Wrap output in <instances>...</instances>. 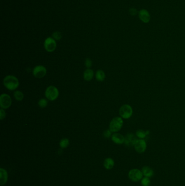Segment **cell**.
I'll list each match as a JSON object with an SVG mask.
<instances>
[{
    "instance_id": "cell-11",
    "label": "cell",
    "mask_w": 185,
    "mask_h": 186,
    "mask_svg": "<svg viewBox=\"0 0 185 186\" xmlns=\"http://www.w3.org/2000/svg\"><path fill=\"white\" fill-rule=\"evenodd\" d=\"M139 19L143 23H148L151 20V15L146 9H142L139 12Z\"/></svg>"
},
{
    "instance_id": "cell-23",
    "label": "cell",
    "mask_w": 185,
    "mask_h": 186,
    "mask_svg": "<svg viewBox=\"0 0 185 186\" xmlns=\"http://www.w3.org/2000/svg\"><path fill=\"white\" fill-rule=\"evenodd\" d=\"M52 38L55 40H59L60 39H62V34L60 32H55L52 34Z\"/></svg>"
},
{
    "instance_id": "cell-27",
    "label": "cell",
    "mask_w": 185,
    "mask_h": 186,
    "mask_svg": "<svg viewBox=\"0 0 185 186\" xmlns=\"http://www.w3.org/2000/svg\"><path fill=\"white\" fill-rule=\"evenodd\" d=\"M129 13L131 16H135L137 14V11L135 8H131L129 9Z\"/></svg>"
},
{
    "instance_id": "cell-14",
    "label": "cell",
    "mask_w": 185,
    "mask_h": 186,
    "mask_svg": "<svg viewBox=\"0 0 185 186\" xmlns=\"http://www.w3.org/2000/svg\"><path fill=\"white\" fill-rule=\"evenodd\" d=\"M8 180V174L7 171L3 168L0 169V185L3 186Z\"/></svg>"
},
{
    "instance_id": "cell-8",
    "label": "cell",
    "mask_w": 185,
    "mask_h": 186,
    "mask_svg": "<svg viewBox=\"0 0 185 186\" xmlns=\"http://www.w3.org/2000/svg\"><path fill=\"white\" fill-rule=\"evenodd\" d=\"M134 147L137 153L143 154L146 150L147 147L146 142L144 140L139 139L136 141Z\"/></svg>"
},
{
    "instance_id": "cell-20",
    "label": "cell",
    "mask_w": 185,
    "mask_h": 186,
    "mask_svg": "<svg viewBox=\"0 0 185 186\" xmlns=\"http://www.w3.org/2000/svg\"><path fill=\"white\" fill-rule=\"evenodd\" d=\"M69 144V140H68L67 138H63L60 140L59 145H60V147H61L62 149H65L66 147H68Z\"/></svg>"
},
{
    "instance_id": "cell-5",
    "label": "cell",
    "mask_w": 185,
    "mask_h": 186,
    "mask_svg": "<svg viewBox=\"0 0 185 186\" xmlns=\"http://www.w3.org/2000/svg\"><path fill=\"white\" fill-rule=\"evenodd\" d=\"M59 92L58 88L53 85H50L45 91V97L50 101L55 100L59 97Z\"/></svg>"
},
{
    "instance_id": "cell-10",
    "label": "cell",
    "mask_w": 185,
    "mask_h": 186,
    "mask_svg": "<svg viewBox=\"0 0 185 186\" xmlns=\"http://www.w3.org/2000/svg\"><path fill=\"white\" fill-rule=\"evenodd\" d=\"M138 140L137 136L132 133H129L125 137L124 144L129 147H134L136 141Z\"/></svg>"
},
{
    "instance_id": "cell-21",
    "label": "cell",
    "mask_w": 185,
    "mask_h": 186,
    "mask_svg": "<svg viewBox=\"0 0 185 186\" xmlns=\"http://www.w3.org/2000/svg\"><path fill=\"white\" fill-rule=\"evenodd\" d=\"M141 185L142 186H150L151 185V178L147 177H143L141 180Z\"/></svg>"
},
{
    "instance_id": "cell-6",
    "label": "cell",
    "mask_w": 185,
    "mask_h": 186,
    "mask_svg": "<svg viewBox=\"0 0 185 186\" xmlns=\"http://www.w3.org/2000/svg\"><path fill=\"white\" fill-rule=\"evenodd\" d=\"M12 100L11 97L7 94H2L0 96V106L2 109H7L12 105Z\"/></svg>"
},
{
    "instance_id": "cell-19",
    "label": "cell",
    "mask_w": 185,
    "mask_h": 186,
    "mask_svg": "<svg viewBox=\"0 0 185 186\" xmlns=\"http://www.w3.org/2000/svg\"><path fill=\"white\" fill-rule=\"evenodd\" d=\"M14 97L17 101H22L24 98V95L21 91L17 90L14 93Z\"/></svg>"
},
{
    "instance_id": "cell-17",
    "label": "cell",
    "mask_w": 185,
    "mask_h": 186,
    "mask_svg": "<svg viewBox=\"0 0 185 186\" xmlns=\"http://www.w3.org/2000/svg\"><path fill=\"white\" fill-rule=\"evenodd\" d=\"M149 131H144L143 130H138L136 132V136L139 139L144 140L146 136H148L149 134Z\"/></svg>"
},
{
    "instance_id": "cell-24",
    "label": "cell",
    "mask_w": 185,
    "mask_h": 186,
    "mask_svg": "<svg viewBox=\"0 0 185 186\" xmlns=\"http://www.w3.org/2000/svg\"><path fill=\"white\" fill-rule=\"evenodd\" d=\"M111 131L110 130H107L103 133V136L106 138H109L111 137Z\"/></svg>"
},
{
    "instance_id": "cell-2",
    "label": "cell",
    "mask_w": 185,
    "mask_h": 186,
    "mask_svg": "<svg viewBox=\"0 0 185 186\" xmlns=\"http://www.w3.org/2000/svg\"><path fill=\"white\" fill-rule=\"evenodd\" d=\"M123 125V118L121 116H117L113 118L110 123L109 130L112 132H118L122 128Z\"/></svg>"
},
{
    "instance_id": "cell-16",
    "label": "cell",
    "mask_w": 185,
    "mask_h": 186,
    "mask_svg": "<svg viewBox=\"0 0 185 186\" xmlns=\"http://www.w3.org/2000/svg\"><path fill=\"white\" fill-rule=\"evenodd\" d=\"M94 76L93 70L91 69H87L84 73V78L86 81H91Z\"/></svg>"
},
{
    "instance_id": "cell-9",
    "label": "cell",
    "mask_w": 185,
    "mask_h": 186,
    "mask_svg": "<svg viewBox=\"0 0 185 186\" xmlns=\"http://www.w3.org/2000/svg\"><path fill=\"white\" fill-rule=\"evenodd\" d=\"M47 73L46 68L43 66H37L33 70V74L35 78H43Z\"/></svg>"
},
{
    "instance_id": "cell-4",
    "label": "cell",
    "mask_w": 185,
    "mask_h": 186,
    "mask_svg": "<svg viewBox=\"0 0 185 186\" xmlns=\"http://www.w3.org/2000/svg\"><path fill=\"white\" fill-rule=\"evenodd\" d=\"M119 113H120V116L124 119H128L131 118L132 114H133V110L132 108L131 107V106L128 104L122 105L120 107L119 110Z\"/></svg>"
},
{
    "instance_id": "cell-3",
    "label": "cell",
    "mask_w": 185,
    "mask_h": 186,
    "mask_svg": "<svg viewBox=\"0 0 185 186\" xmlns=\"http://www.w3.org/2000/svg\"><path fill=\"white\" fill-rule=\"evenodd\" d=\"M128 178L131 181L137 182L141 181L142 178H143V175L141 170L137 168H134L129 171Z\"/></svg>"
},
{
    "instance_id": "cell-25",
    "label": "cell",
    "mask_w": 185,
    "mask_h": 186,
    "mask_svg": "<svg viewBox=\"0 0 185 186\" xmlns=\"http://www.w3.org/2000/svg\"><path fill=\"white\" fill-rule=\"evenodd\" d=\"M85 66L88 69H90L91 68V66H92V61L89 58H87L85 60Z\"/></svg>"
},
{
    "instance_id": "cell-7",
    "label": "cell",
    "mask_w": 185,
    "mask_h": 186,
    "mask_svg": "<svg viewBox=\"0 0 185 186\" xmlns=\"http://www.w3.org/2000/svg\"><path fill=\"white\" fill-rule=\"evenodd\" d=\"M44 47L47 52H52L56 49L57 43L53 38L48 37L45 40Z\"/></svg>"
},
{
    "instance_id": "cell-12",
    "label": "cell",
    "mask_w": 185,
    "mask_h": 186,
    "mask_svg": "<svg viewBox=\"0 0 185 186\" xmlns=\"http://www.w3.org/2000/svg\"><path fill=\"white\" fill-rule=\"evenodd\" d=\"M111 140L114 143L121 145L124 143L125 137L122 135L118 133H115L111 136Z\"/></svg>"
},
{
    "instance_id": "cell-1",
    "label": "cell",
    "mask_w": 185,
    "mask_h": 186,
    "mask_svg": "<svg viewBox=\"0 0 185 186\" xmlns=\"http://www.w3.org/2000/svg\"><path fill=\"white\" fill-rule=\"evenodd\" d=\"M4 87L9 90L13 91L18 88L19 86V82L18 78L13 75H8L4 78Z\"/></svg>"
},
{
    "instance_id": "cell-18",
    "label": "cell",
    "mask_w": 185,
    "mask_h": 186,
    "mask_svg": "<svg viewBox=\"0 0 185 186\" xmlns=\"http://www.w3.org/2000/svg\"><path fill=\"white\" fill-rule=\"evenodd\" d=\"M96 78L98 81H103L105 78V73L103 70H97L96 73Z\"/></svg>"
},
{
    "instance_id": "cell-26",
    "label": "cell",
    "mask_w": 185,
    "mask_h": 186,
    "mask_svg": "<svg viewBox=\"0 0 185 186\" xmlns=\"http://www.w3.org/2000/svg\"><path fill=\"white\" fill-rule=\"evenodd\" d=\"M6 113L4 111V109H0V119L1 120H3L6 118Z\"/></svg>"
},
{
    "instance_id": "cell-13",
    "label": "cell",
    "mask_w": 185,
    "mask_h": 186,
    "mask_svg": "<svg viewBox=\"0 0 185 186\" xmlns=\"http://www.w3.org/2000/svg\"><path fill=\"white\" fill-rule=\"evenodd\" d=\"M142 172L143 176L151 178L153 177L154 174V172L153 169L148 166H144L141 169Z\"/></svg>"
},
{
    "instance_id": "cell-22",
    "label": "cell",
    "mask_w": 185,
    "mask_h": 186,
    "mask_svg": "<svg viewBox=\"0 0 185 186\" xmlns=\"http://www.w3.org/2000/svg\"><path fill=\"white\" fill-rule=\"evenodd\" d=\"M48 105V101L45 99H41L38 102V105L41 108H45Z\"/></svg>"
},
{
    "instance_id": "cell-15",
    "label": "cell",
    "mask_w": 185,
    "mask_h": 186,
    "mask_svg": "<svg viewBox=\"0 0 185 186\" xmlns=\"http://www.w3.org/2000/svg\"><path fill=\"white\" fill-rule=\"evenodd\" d=\"M104 167L107 170H111L115 166V161L111 158H107L104 160Z\"/></svg>"
}]
</instances>
